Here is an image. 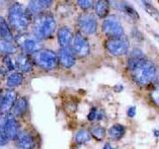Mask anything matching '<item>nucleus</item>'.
Listing matches in <instances>:
<instances>
[{
  "label": "nucleus",
  "mask_w": 159,
  "mask_h": 149,
  "mask_svg": "<svg viewBox=\"0 0 159 149\" xmlns=\"http://www.w3.org/2000/svg\"><path fill=\"white\" fill-rule=\"evenodd\" d=\"M55 30H56V21L52 14L43 13L34 19L33 33L37 40L50 38Z\"/></svg>",
  "instance_id": "obj_1"
},
{
  "label": "nucleus",
  "mask_w": 159,
  "mask_h": 149,
  "mask_svg": "<svg viewBox=\"0 0 159 149\" xmlns=\"http://www.w3.org/2000/svg\"><path fill=\"white\" fill-rule=\"evenodd\" d=\"M9 24L17 32L25 31L32 21V16L19 3H14L9 9Z\"/></svg>",
  "instance_id": "obj_2"
},
{
  "label": "nucleus",
  "mask_w": 159,
  "mask_h": 149,
  "mask_svg": "<svg viewBox=\"0 0 159 149\" xmlns=\"http://www.w3.org/2000/svg\"><path fill=\"white\" fill-rule=\"evenodd\" d=\"M130 71L133 81L138 84L145 86L153 81L156 72V67L151 61L145 58L139 62Z\"/></svg>",
  "instance_id": "obj_3"
},
{
  "label": "nucleus",
  "mask_w": 159,
  "mask_h": 149,
  "mask_svg": "<svg viewBox=\"0 0 159 149\" xmlns=\"http://www.w3.org/2000/svg\"><path fill=\"white\" fill-rule=\"evenodd\" d=\"M34 62L40 68L47 70V71H51V70L57 68L59 59L57 54L53 51H50V50H40L39 52L34 54Z\"/></svg>",
  "instance_id": "obj_4"
},
{
  "label": "nucleus",
  "mask_w": 159,
  "mask_h": 149,
  "mask_svg": "<svg viewBox=\"0 0 159 149\" xmlns=\"http://www.w3.org/2000/svg\"><path fill=\"white\" fill-rule=\"evenodd\" d=\"M102 31L109 38H120L124 34L121 22L116 15H109L103 20Z\"/></svg>",
  "instance_id": "obj_5"
},
{
  "label": "nucleus",
  "mask_w": 159,
  "mask_h": 149,
  "mask_svg": "<svg viewBox=\"0 0 159 149\" xmlns=\"http://www.w3.org/2000/svg\"><path fill=\"white\" fill-rule=\"evenodd\" d=\"M107 51L113 56H122L128 52L129 43L126 38H109L106 42Z\"/></svg>",
  "instance_id": "obj_6"
},
{
  "label": "nucleus",
  "mask_w": 159,
  "mask_h": 149,
  "mask_svg": "<svg viewBox=\"0 0 159 149\" xmlns=\"http://www.w3.org/2000/svg\"><path fill=\"white\" fill-rule=\"evenodd\" d=\"M78 25L81 31L84 34L92 35L97 32L98 22L94 15L92 13H83L78 18Z\"/></svg>",
  "instance_id": "obj_7"
},
{
  "label": "nucleus",
  "mask_w": 159,
  "mask_h": 149,
  "mask_svg": "<svg viewBox=\"0 0 159 149\" xmlns=\"http://www.w3.org/2000/svg\"><path fill=\"white\" fill-rule=\"evenodd\" d=\"M72 50L75 55L79 57H86L89 53V44L82 34L78 33L73 39Z\"/></svg>",
  "instance_id": "obj_8"
},
{
  "label": "nucleus",
  "mask_w": 159,
  "mask_h": 149,
  "mask_svg": "<svg viewBox=\"0 0 159 149\" xmlns=\"http://www.w3.org/2000/svg\"><path fill=\"white\" fill-rule=\"evenodd\" d=\"M58 59H59L60 64H61L64 68H67V69L72 68L75 65V63H76L75 54L71 47L60 49Z\"/></svg>",
  "instance_id": "obj_9"
},
{
  "label": "nucleus",
  "mask_w": 159,
  "mask_h": 149,
  "mask_svg": "<svg viewBox=\"0 0 159 149\" xmlns=\"http://www.w3.org/2000/svg\"><path fill=\"white\" fill-rule=\"evenodd\" d=\"M53 1L50 0H35V1H30L28 8L26 9L28 13L33 17V15H40L42 14L44 10H46L52 5Z\"/></svg>",
  "instance_id": "obj_10"
},
{
  "label": "nucleus",
  "mask_w": 159,
  "mask_h": 149,
  "mask_svg": "<svg viewBox=\"0 0 159 149\" xmlns=\"http://www.w3.org/2000/svg\"><path fill=\"white\" fill-rule=\"evenodd\" d=\"M20 47L25 55L35 54L40 51L41 45L36 38H25L23 41L20 42Z\"/></svg>",
  "instance_id": "obj_11"
},
{
  "label": "nucleus",
  "mask_w": 159,
  "mask_h": 149,
  "mask_svg": "<svg viewBox=\"0 0 159 149\" xmlns=\"http://www.w3.org/2000/svg\"><path fill=\"white\" fill-rule=\"evenodd\" d=\"M4 132L6 134L8 140H14L18 135V124L14 116H8L4 122Z\"/></svg>",
  "instance_id": "obj_12"
},
{
  "label": "nucleus",
  "mask_w": 159,
  "mask_h": 149,
  "mask_svg": "<svg viewBox=\"0 0 159 149\" xmlns=\"http://www.w3.org/2000/svg\"><path fill=\"white\" fill-rule=\"evenodd\" d=\"M16 93L15 92H7L6 93L4 94L2 97V101H1V103H0V112L1 113H7L10 111V109H11L15 102H16Z\"/></svg>",
  "instance_id": "obj_13"
},
{
  "label": "nucleus",
  "mask_w": 159,
  "mask_h": 149,
  "mask_svg": "<svg viewBox=\"0 0 159 149\" xmlns=\"http://www.w3.org/2000/svg\"><path fill=\"white\" fill-rule=\"evenodd\" d=\"M73 41L72 31L68 27H62L58 30V42L61 48H68Z\"/></svg>",
  "instance_id": "obj_14"
},
{
  "label": "nucleus",
  "mask_w": 159,
  "mask_h": 149,
  "mask_svg": "<svg viewBox=\"0 0 159 149\" xmlns=\"http://www.w3.org/2000/svg\"><path fill=\"white\" fill-rule=\"evenodd\" d=\"M111 3H113V6L117 8L118 10H120L123 13H125L127 16L130 17L132 20H138L139 16H138V13L136 12V10L134 9L132 6H130L128 3L126 2H122V1H109Z\"/></svg>",
  "instance_id": "obj_15"
},
{
  "label": "nucleus",
  "mask_w": 159,
  "mask_h": 149,
  "mask_svg": "<svg viewBox=\"0 0 159 149\" xmlns=\"http://www.w3.org/2000/svg\"><path fill=\"white\" fill-rule=\"evenodd\" d=\"M17 145L21 149H32L34 148V139L27 132L18 133L17 135Z\"/></svg>",
  "instance_id": "obj_16"
},
{
  "label": "nucleus",
  "mask_w": 159,
  "mask_h": 149,
  "mask_svg": "<svg viewBox=\"0 0 159 149\" xmlns=\"http://www.w3.org/2000/svg\"><path fill=\"white\" fill-rule=\"evenodd\" d=\"M16 65L20 71H22L24 73L31 72L33 69V62L31 61V59L29 58L28 55H25V54H21V55H19V56H17Z\"/></svg>",
  "instance_id": "obj_17"
},
{
  "label": "nucleus",
  "mask_w": 159,
  "mask_h": 149,
  "mask_svg": "<svg viewBox=\"0 0 159 149\" xmlns=\"http://www.w3.org/2000/svg\"><path fill=\"white\" fill-rule=\"evenodd\" d=\"M143 59H145V56H144V54L142 53L141 50L137 49V48L133 49L130 52V54H129L128 61H127V65H128L129 70L133 69L139 62L142 61Z\"/></svg>",
  "instance_id": "obj_18"
},
{
  "label": "nucleus",
  "mask_w": 159,
  "mask_h": 149,
  "mask_svg": "<svg viewBox=\"0 0 159 149\" xmlns=\"http://www.w3.org/2000/svg\"><path fill=\"white\" fill-rule=\"evenodd\" d=\"M0 36L2 37V40L5 41L11 42L13 36L10 30V26L7 24V22L5 21V19L3 17H0Z\"/></svg>",
  "instance_id": "obj_19"
},
{
  "label": "nucleus",
  "mask_w": 159,
  "mask_h": 149,
  "mask_svg": "<svg viewBox=\"0 0 159 149\" xmlns=\"http://www.w3.org/2000/svg\"><path fill=\"white\" fill-rule=\"evenodd\" d=\"M94 11L98 17L104 18L108 14V2L104 0H99L94 4Z\"/></svg>",
  "instance_id": "obj_20"
},
{
  "label": "nucleus",
  "mask_w": 159,
  "mask_h": 149,
  "mask_svg": "<svg viewBox=\"0 0 159 149\" xmlns=\"http://www.w3.org/2000/svg\"><path fill=\"white\" fill-rule=\"evenodd\" d=\"M125 133V128L121 124H114L111 128L108 129V134L111 138L118 140V139L122 138V136Z\"/></svg>",
  "instance_id": "obj_21"
},
{
  "label": "nucleus",
  "mask_w": 159,
  "mask_h": 149,
  "mask_svg": "<svg viewBox=\"0 0 159 149\" xmlns=\"http://www.w3.org/2000/svg\"><path fill=\"white\" fill-rule=\"evenodd\" d=\"M23 83V76L21 73L14 72L10 74L7 78V86L9 88H15L20 86Z\"/></svg>",
  "instance_id": "obj_22"
},
{
  "label": "nucleus",
  "mask_w": 159,
  "mask_h": 149,
  "mask_svg": "<svg viewBox=\"0 0 159 149\" xmlns=\"http://www.w3.org/2000/svg\"><path fill=\"white\" fill-rule=\"evenodd\" d=\"M27 109V99L25 97H20L17 99L13 106V112L15 115H22Z\"/></svg>",
  "instance_id": "obj_23"
},
{
  "label": "nucleus",
  "mask_w": 159,
  "mask_h": 149,
  "mask_svg": "<svg viewBox=\"0 0 159 149\" xmlns=\"http://www.w3.org/2000/svg\"><path fill=\"white\" fill-rule=\"evenodd\" d=\"M0 52L6 55L14 54L16 52V47L11 42L5 41V40H0Z\"/></svg>",
  "instance_id": "obj_24"
},
{
  "label": "nucleus",
  "mask_w": 159,
  "mask_h": 149,
  "mask_svg": "<svg viewBox=\"0 0 159 149\" xmlns=\"http://www.w3.org/2000/svg\"><path fill=\"white\" fill-rule=\"evenodd\" d=\"M91 132H89L86 129H82L76 134V142L79 144L87 143L91 140Z\"/></svg>",
  "instance_id": "obj_25"
},
{
  "label": "nucleus",
  "mask_w": 159,
  "mask_h": 149,
  "mask_svg": "<svg viewBox=\"0 0 159 149\" xmlns=\"http://www.w3.org/2000/svg\"><path fill=\"white\" fill-rule=\"evenodd\" d=\"M142 3V6L143 8L145 9V11L149 14L151 15V16L155 19V20H158L159 21V11L158 10L153 6V5L150 3V2H147V1H141Z\"/></svg>",
  "instance_id": "obj_26"
},
{
  "label": "nucleus",
  "mask_w": 159,
  "mask_h": 149,
  "mask_svg": "<svg viewBox=\"0 0 159 149\" xmlns=\"http://www.w3.org/2000/svg\"><path fill=\"white\" fill-rule=\"evenodd\" d=\"M91 135L96 138L97 140H102V139L106 136V129L99 125L93 126L91 129Z\"/></svg>",
  "instance_id": "obj_27"
},
{
  "label": "nucleus",
  "mask_w": 159,
  "mask_h": 149,
  "mask_svg": "<svg viewBox=\"0 0 159 149\" xmlns=\"http://www.w3.org/2000/svg\"><path fill=\"white\" fill-rule=\"evenodd\" d=\"M7 142H8V138L4 132V123L3 124L0 123V145H5Z\"/></svg>",
  "instance_id": "obj_28"
},
{
  "label": "nucleus",
  "mask_w": 159,
  "mask_h": 149,
  "mask_svg": "<svg viewBox=\"0 0 159 149\" xmlns=\"http://www.w3.org/2000/svg\"><path fill=\"white\" fill-rule=\"evenodd\" d=\"M79 6L84 10H88L89 8L93 7V1H89V0H79L78 1Z\"/></svg>",
  "instance_id": "obj_29"
},
{
  "label": "nucleus",
  "mask_w": 159,
  "mask_h": 149,
  "mask_svg": "<svg viewBox=\"0 0 159 149\" xmlns=\"http://www.w3.org/2000/svg\"><path fill=\"white\" fill-rule=\"evenodd\" d=\"M151 97H152V99L154 101V102H156L157 104H159V86L152 92Z\"/></svg>",
  "instance_id": "obj_30"
},
{
  "label": "nucleus",
  "mask_w": 159,
  "mask_h": 149,
  "mask_svg": "<svg viewBox=\"0 0 159 149\" xmlns=\"http://www.w3.org/2000/svg\"><path fill=\"white\" fill-rule=\"evenodd\" d=\"M88 118H89V120H91V121H93L96 118H98V111H97L96 107H93L92 111H91V112L89 113Z\"/></svg>",
  "instance_id": "obj_31"
},
{
  "label": "nucleus",
  "mask_w": 159,
  "mask_h": 149,
  "mask_svg": "<svg viewBox=\"0 0 159 149\" xmlns=\"http://www.w3.org/2000/svg\"><path fill=\"white\" fill-rule=\"evenodd\" d=\"M135 114H136V107L135 106H130L127 109V115L129 117L135 116Z\"/></svg>",
  "instance_id": "obj_32"
},
{
  "label": "nucleus",
  "mask_w": 159,
  "mask_h": 149,
  "mask_svg": "<svg viewBox=\"0 0 159 149\" xmlns=\"http://www.w3.org/2000/svg\"><path fill=\"white\" fill-rule=\"evenodd\" d=\"M153 82L159 86V68H156V72H155V76H154V79H153Z\"/></svg>",
  "instance_id": "obj_33"
},
{
  "label": "nucleus",
  "mask_w": 159,
  "mask_h": 149,
  "mask_svg": "<svg viewBox=\"0 0 159 149\" xmlns=\"http://www.w3.org/2000/svg\"><path fill=\"white\" fill-rule=\"evenodd\" d=\"M104 149H116V148H111L109 144H106V145H104Z\"/></svg>",
  "instance_id": "obj_34"
},
{
  "label": "nucleus",
  "mask_w": 159,
  "mask_h": 149,
  "mask_svg": "<svg viewBox=\"0 0 159 149\" xmlns=\"http://www.w3.org/2000/svg\"><path fill=\"white\" fill-rule=\"evenodd\" d=\"M154 134H155V136H159V130H155Z\"/></svg>",
  "instance_id": "obj_35"
},
{
  "label": "nucleus",
  "mask_w": 159,
  "mask_h": 149,
  "mask_svg": "<svg viewBox=\"0 0 159 149\" xmlns=\"http://www.w3.org/2000/svg\"><path fill=\"white\" fill-rule=\"evenodd\" d=\"M155 38L158 40V41H159V35H155Z\"/></svg>",
  "instance_id": "obj_36"
},
{
  "label": "nucleus",
  "mask_w": 159,
  "mask_h": 149,
  "mask_svg": "<svg viewBox=\"0 0 159 149\" xmlns=\"http://www.w3.org/2000/svg\"><path fill=\"white\" fill-rule=\"evenodd\" d=\"M1 101H2V96L0 94V103H1Z\"/></svg>",
  "instance_id": "obj_37"
}]
</instances>
